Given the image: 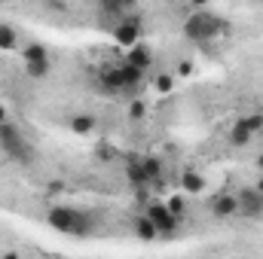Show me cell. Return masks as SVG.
Returning a JSON list of instances; mask_svg holds the SVG:
<instances>
[{
	"label": "cell",
	"instance_id": "30bf717a",
	"mask_svg": "<svg viewBox=\"0 0 263 259\" xmlns=\"http://www.w3.org/2000/svg\"><path fill=\"white\" fill-rule=\"evenodd\" d=\"M141 165H144V174H147L150 186L162 189V174H165V162H162V159H156V156H144V159H141Z\"/></svg>",
	"mask_w": 263,
	"mask_h": 259
},
{
	"label": "cell",
	"instance_id": "44dd1931",
	"mask_svg": "<svg viewBox=\"0 0 263 259\" xmlns=\"http://www.w3.org/2000/svg\"><path fill=\"white\" fill-rule=\"evenodd\" d=\"M25 67H28V76H31V79H46L49 70H52L49 61H37V64H25Z\"/></svg>",
	"mask_w": 263,
	"mask_h": 259
},
{
	"label": "cell",
	"instance_id": "cb8c5ba5",
	"mask_svg": "<svg viewBox=\"0 0 263 259\" xmlns=\"http://www.w3.org/2000/svg\"><path fill=\"white\" fill-rule=\"evenodd\" d=\"M178 73H181V76H190V73H193V64H190V61H178Z\"/></svg>",
	"mask_w": 263,
	"mask_h": 259
},
{
	"label": "cell",
	"instance_id": "e0dca14e",
	"mask_svg": "<svg viewBox=\"0 0 263 259\" xmlns=\"http://www.w3.org/2000/svg\"><path fill=\"white\" fill-rule=\"evenodd\" d=\"M95 125H98V122H95V116H89V113H77V116L70 119V131H73V134H92Z\"/></svg>",
	"mask_w": 263,
	"mask_h": 259
},
{
	"label": "cell",
	"instance_id": "5b68a950",
	"mask_svg": "<svg viewBox=\"0 0 263 259\" xmlns=\"http://www.w3.org/2000/svg\"><path fill=\"white\" fill-rule=\"evenodd\" d=\"M144 217L156 226V232H159V235H175V232H178V226H181V223L172 217V210L165 207V201H156V198H150V201H147Z\"/></svg>",
	"mask_w": 263,
	"mask_h": 259
},
{
	"label": "cell",
	"instance_id": "8fae6325",
	"mask_svg": "<svg viewBox=\"0 0 263 259\" xmlns=\"http://www.w3.org/2000/svg\"><path fill=\"white\" fill-rule=\"evenodd\" d=\"M199 192H205V177L193 168H184L181 171V195H199Z\"/></svg>",
	"mask_w": 263,
	"mask_h": 259
},
{
	"label": "cell",
	"instance_id": "ac0fdd59",
	"mask_svg": "<svg viewBox=\"0 0 263 259\" xmlns=\"http://www.w3.org/2000/svg\"><path fill=\"white\" fill-rule=\"evenodd\" d=\"M165 207L172 210V217H175L178 223H184V220H187V195H181V192L172 195V198L165 201Z\"/></svg>",
	"mask_w": 263,
	"mask_h": 259
},
{
	"label": "cell",
	"instance_id": "9c48e42d",
	"mask_svg": "<svg viewBox=\"0 0 263 259\" xmlns=\"http://www.w3.org/2000/svg\"><path fill=\"white\" fill-rule=\"evenodd\" d=\"M126 61H129L132 67H138L141 73H147V70L153 67V52H150V46H147V43H138L135 49L126 52Z\"/></svg>",
	"mask_w": 263,
	"mask_h": 259
},
{
	"label": "cell",
	"instance_id": "7a4b0ae2",
	"mask_svg": "<svg viewBox=\"0 0 263 259\" xmlns=\"http://www.w3.org/2000/svg\"><path fill=\"white\" fill-rule=\"evenodd\" d=\"M141 79H144V73H141L138 67H132L129 61L104 64L98 70V82H101V89L110 92V95H117V92H135V89L141 85Z\"/></svg>",
	"mask_w": 263,
	"mask_h": 259
},
{
	"label": "cell",
	"instance_id": "4fadbf2b",
	"mask_svg": "<svg viewBox=\"0 0 263 259\" xmlns=\"http://www.w3.org/2000/svg\"><path fill=\"white\" fill-rule=\"evenodd\" d=\"M132 229H135V235L141 238V241H156L159 238V232H156V226L144 217V213H138V217H132Z\"/></svg>",
	"mask_w": 263,
	"mask_h": 259
},
{
	"label": "cell",
	"instance_id": "5bb4252c",
	"mask_svg": "<svg viewBox=\"0 0 263 259\" xmlns=\"http://www.w3.org/2000/svg\"><path fill=\"white\" fill-rule=\"evenodd\" d=\"M227 140H230L233 149H242V146H248V143L254 140V134L245 128L242 122H233V125H230V134H227Z\"/></svg>",
	"mask_w": 263,
	"mask_h": 259
},
{
	"label": "cell",
	"instance_id": "6da1fadb",
	"mask_svg": "<svg viewBox=\"0 0 263 259\" xmlns=\"http://www.w3.org/2000/svg\"><path fill=\"white\" fill-rule=\"evenodd\" d=\"M46 223H49L55 232H62V235H92V232H95L92 213L77 210V207H67V204H55V207L46 213Z\"/></svg>",
	"mask_w": 263,
	"mask_h": 259
},
{
	"label": "cell",
	"instance_id": "9a60e30c",
	"mask_svg": "<svg viewBox=\"0 0 263 259\" xmlns=\"http://www.w3.org/2000/svg\"><path fill=\"white\" fill-rule=\"evenodd\" d=\"M22 55H25V64L49 61V52H46V46H43V43H28V46L22 49Z\"/></svg>",
	"mask_w": 263,
	"mask_h": 259
},
{
	"label": "cell",
	"instance_id": "52a82bcc",
	"mask_svg": "<svg viewBox=\"0 0 263 259\" xmlns=\"http://www.w3.org/2000/svg\"><path fill=\"white\" fill-rule=\"evenodd\" d=\"M239 198V213L242 217H248V220H257L263 217V195L254 189V186H245V189H239L236 192Z\"/></svg>",
	"mask_w": 263,
	"mask_h": 259
},
{
	"label": "cell",
	"instance_id": "277c9868",
	"mask_svg": "<svg viewBox=\"0 0 263 259\" xmlns=\"http://www.w3.org/2000/svg\"><path fill=\"white\" fill-rule=\"evenodd\" d=\"M0 153L9 162H18V165H28L31 162V143H28V137L22 134V128L12 119L6 125H0Z\"/></svg>",
	"mask_w": 263,
	"mask_h": 259
},
{
	"label": "cell",
	"instance_id": "603a6c76",
	"mask_svg": "<svg viewBox=\"0 0 263 259\" xmlns=\"http://www.w3.org/2000/svg\"><path fill=\"white\" fill-rule=\"evenodd\" d=\"M95 156H98L101 162H110V159L117 156V149H114L110 143H98V149H95Z\"/></svg>",
	"mask_w": 263,
	"mask_h": 259
},
{
	"label": "cell",
	"instance_id": "4316f807",
	"mask_svg": "<svg viewBox=\"0 0 263 259\" xmlns=\"http://www.w3.org/2000/svg\"><path fill=\"white\" fill-rule=\"evenodd\" d=\"M254 168H257V171H260V174H263V153H260V156H257V162H254Z\"/></svg>",
	"mask_w": 263,
	"mask_h": 259
},
{
	"label": "cell",
	"instance_id": "7c38bea8",
	"mask_svg": "<svg viewBox=\"0 0 263 259\" xmlns=\"http://www.w3.org/2000/svg\"><path fill=\"white\" fill-rule=\"evenodd\" d=\"M126 180H129V186L135 189V192L150 186V180H147V174H144V165H141V159H129V165H126Z\"/></svg>",
	"mask_w": 263,
	"mask_h": 259
},
{
	"label": "cell",
	"instance_id": "83f0119b",
	"mask_svg": "<svg viewBox=\"0 0 263 259\" xmlns=\"http://www.w3.org/2000/svg\"><path fill=\"white\" fill-rule=\"evenodd\" d=\"M254 189H257V192L263 195V177H260V180H257V183H254Z\"/></svg>",
	"mask_w": 263,
	"mask_h": 259
},
{
	"label": "cell",
	"instance_id": "f1b7e54d",
	"mask_svg": "<svg viewBox=\"0 0 263 259\" xmlns=\"http://www.w3.org/2000/svg\"><path fill=\"white\" fill-rule=\"evenodd\" d=\"M0 259H18V253H3Z\"/></svg>",
	"mask_w": 263,
	"mask_h": 259
},
{
	"label": "cell",
	"instance_id": "7402d4cb",
	"mask_svg": "<svg viewBox=\"0 0 263 259\" xmlns=\"http://www.w3.org/2000/svg\"><path fill=\"white\" fill-rule=\"evenodd\" d=\"M144 113H147L144 101H141V98H132V104H129V119H132V122H141V119H144Z\"/></svg>",
	"mask_w": 263,
	"mask_h": 259
},
{
	"label": "cell",
	"instance_id": "ba28073f",
	"mask_svg": "<svg viewBox=\"0 0 263 259\" xmlns=\"http://www.w3.org/2000/svg\"><path fill=\"white\" fill-rule=\"evenodd\" d=\"M211 217L214 220H233L239 217V198L236 192H220L211 198Z\"/></svg>",
	"mask_w": 263,
	"mask_h": 259
},
{
	"label": "cell",
	"instance_id": "8992f818",
	"mask_svg": "<svg viewBox=\"0 0 263 259\" xmlns=\"http://www.w3.org/2000/svg\"><path fill=\"white\" fill-rule=\"evenodd\" d=\"M114 43H117L120 49H126V52L141 43V18H138V15H129V18H123L120 25H114Z\"/></svg>",
	"mask_w": 263,
	"mask_h": 259
},
{
	"label": "cell",
	"instance_id": "ffe728a7",
	"mask_svg": "<svg viewBox=\"0 0 263 259\" xmlns=\"http://www.w3.org/2000/svg\"><path fill=\"white\" fill-rule=\"evenodd\" d=\"M153 89H156L159 95H168V92L175 89V76H172V73H156V76H153Z\"/></svg>",
	"mask_w": 263,
	"mask_h": 259
},
{
	"label": "cell",
	"instance_id": "2e32d148",
	"mask_svg": "<svg viewBox=\"0 0 263 259\" xmlns=\"http://www.w3.org/2000/svg\"><path fill=\"white\" fill-rule=\"evenodd\" d=\"M0 49L9 52V49H18V31L6 21H0Z\"/></svg>",
	"mask_w": 263,
	"mask_h": 259
},
{
	"label": "cell",
	"instance_id": "d4e9b609",
	"mask_svg": "<svg viewBox=\"0 0 263 259\" xmlns=\"http://www.w3.org/2000/svg\"><path fill=\"white\" fill-rule=\"evenodd\" d=\"M46 9H52V12H65L67 3H46Z\"/></svg>",
	"mask_w": 263,
	"mask_h": 259
},
{
	"label": "cell",
	"instance_id": "3957f363",
	"mask_svg": "<svg viewBox=\"0 0 263 259\" xmlns=\"http://www.w3.org/2000/svg\"><path fill=\"white\" fill-rule=\"evenodd\" d=\"M227 31V21L223 18H217L214 12H208V9H196L187 21H184V37L187 40H193L199 46H205V43H211L217 34H223Z\"/></svg>",
	"mask_w": 263,
	"mask_h": 259
},
{
	"label": "cell",
	"instance_id": "d6986e66",
	"mask_svg": "<svg viewBox=\"0 0 263 259\" xmlns=\"http://www.w3.org/2000/svg\"><path fill=\"white\" fill-rule=\"evenodd\" d=\"M236 122H242L251 134H260L263 131V113H248V116H239Z\"/></svg>",
	"mask_w": 263,
	"mask_h": 259
},
{
	"label": "cell",
	"instance_id": "484cf974",
	"mask_svg": "<svg viewBox=\"0 0 263 259\" xmlns=\"http://www.w3.org/2000/svg\"><path fill=\"white\" fill-rule=\"evenodd\" d=\"M6 122H9V110L0 104V125H6Z\"/></svg>",
	"mask_w": 263,
	"mask_h": 259
}]
</instances>
